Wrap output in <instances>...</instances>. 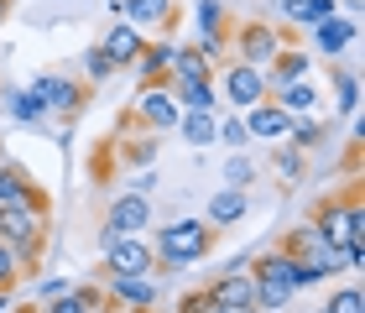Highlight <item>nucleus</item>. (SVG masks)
I'll return each instance as SVG.
<instances>
[{"label":"nucleus","instance_id":"nucleus-5","mask_svg":"<svg viewBox=\"0 0 365 313\" xmlns=\"http://www.w3.org/2000/svg\"><path fill=\"white\" fill-rule=\"evenodd\" d=\"M287 42H292V31H277L272 21H240V26H230L235 63H251V68H267Z\"/></svg>","mask_w":365,"mask_h":313},{"label":"nucleus","instance_id":"nucleus-1","mask_svg":"<svg viewBox=\"0 0 365 313\" xmlns=\"http://www.w3.org/2000/svg\"><path fill=\"white\" fill-rule=\"evenodd\" d=\"M313 230H319L324 240H334L350 251V261L360 267L365 261V204H360V193H344V199H324L319 209H313Z\"/></svg>","mask_w":365,"mask_h":313},{"label":"nucleus","instance_id":"nucleus-2","mask_svg":"<svg viewBox=\"0 0 365 313\" xmlns=\"http://www.w3.org/2000/svg\"><path fill=\"white\" fill-rule=\"evenodd\" d=\"M245 272H251V282H256V308L261 313H282L292 303V292H297V261H287L272 245V251H261L256 261H245Z\"/></svg>","mask_w":365,"mask_h":313},{"label":"nucleus","instance_id":"nucleus-10","mask_svg":"<svg viewBox=\"0 0 365 313\" xmlns=\"http://www.w3.org/2000/svg\"><path fill=\"white\" fill-rule=\"evenodd\" d=\"M204 298H209V303H220V308H235V313H261V308H256V282H251V272H245V267L225 272V277H214Z\"/></svg>","mask_w":365,"mask_h":313},{"label":"nucleus","instance_id":"nucleus-42","mask_svg":"<svg viewBox=\"0 0 365 313\" xmlns=\"http://www.w3.org/2000/svg\"><path fill=\"white\" fill-rule=\"evenodd\" d=\"M16 313H42V308H16Z\"/></svg>","mask_w":365,"mask_h":313},{"label":"nucleus","instance_id":"nucleus-32","mask_svg":"<svg viewBox=\"0 0 365 313\" xmlns=\"http://www.w3.org/2000/svg\"><path fill=\"white\" fill-rule=\"evenodd\" d=\"M11 115H16V120H42V100H37V94H31V89H21V94H11Z\"/></svg>","mask_w":365,"mask_h":313},{"label":"nucleus","instance_id":"nucleus-43","mask_svg":"<svg viewBox=\"0 0 365 313\" xmlns=\"http://www.w3.org/2000/svg\"><path fill=\"white\" fill-rule=\"evenodd\" d=\"M319 313H324V308H319Z\"/></svg>","mask_w":365,"mask_h":313},{"label":"nucleus","instance_id":"nucleus-41","mask_svg":"<svg viewBox=\"0 0 365 313\" xmlns=\"http://www.w3.org/2000/svg\"><path fill=\"white\" fill-rule=\"evenodd\" d=\"M110 313H136V308H110Z\"/></svg>","mask_w":365,"mask_h":313},{"label":"nucleus","instance_id":"nucleus-36","mask_svg":"<svg viewBox=\"0 0 365 313\" xmlns=\"http://www.w3.org/2000/svg\"><path fill=\"white\" fill-rule=\"evenodd\" d=\"M63 292H73L68 277H47V282L37 287V303H53V298H63Z\"/></svg>","mask_w":365,"mask_h":313},{"label":"nucleus","instance_id":"nucleus-24","mask_svg":"<svg viewBox=\"0 0 365 313\" xmlns=\"http://www.w3.org/2000/svg\"><path fill=\"white\" fill-rule=\"evenodd\" d=\"M282 16H287V26H313L334 16V0H282Z\"/></svg>","mask_w":365,"mask_h":313},{"label":"nucleus","instance_id":"nucleus-14","mask_svg":"<svg viewBox=\"0 0 365 313\" xmlns=\"http://www.w3.org/2000/svg\"><path fill=\"white\" fill-rule=\"evenodd\" d=\"M141 47H146V31H136L130 21H115L105 37H99V53H105L115 68H130V63L141 58Z\"/></svg>","mask_w":365,"mask_h":313},{"label":"nucleus","instance_id":"nucleus-20","mask_svg":"<svg viewBox=\"0 0 365 313\" xmlns=\"http://www.w3.org/2000/svg\"><path fill=\"white\" fill-rule=\"evenodd\" d=\"M245 209H251V199H245V188H220V193L209 199V225H214V230H225V225L245 220Z\"/></svg>","mask_w":365,"mask_h":313},{"label":"nucleus","instance_id":"nucleus-25","mask_svg":"<svg viewBox=\"0 0 365 313\" xmlns=\"http://www.w3.org/2000/svg\"><path fill=\"white\" fill-rule=\"evenodd\" d=\"M99 303H105V292H99V287H73V292H63V298L42 303V313H89Z\"/></svg>","mask_w":365,"mask_h":313},{"label":"nucleus","instance_id":"nucleus-29","mask_svg":"<svg viewBox=\"0 0 365 313\" xmlns=\"http://www.w3.org/2000/svg\"><path fill=\"white\" fill-rule=\"evenodd\" d=\"M324 313H365L360 287H334V292H329V303H324Z\"/></svg>","mask_w":365,"mask_h":313},{"label":"nucleus","instance_id":"nucleus-27","mask_svg":"<svg viewBox=\"0 0 365 313\" xmlns=\"http://www.w3.org/2000/svg\"><path fill=\"white\" fill-rule=\"evenodd\" d=\"M198 37H214V42L230 47V21H225L220 0H204V6H198Z\"/></svg>","mask_w":365,"mask_h":313},{"label":"nucleus","instance_id":"nucleus-35","mask_svg":"<svg viewBox=\"0 0 365 313\" xmlns=\"http://www.w3.org/2000/svg\"><path fill=\"white\" fill-rule=\"evenodd\" d=\"M225 178H230V188H251L256 162H251V157H230V162H225Z\"/></svg>","mask_w":365,"mask_h":313},{"label":"nucleus","instance_id":"nucleus-19","mask_svg":"<svg viewBox=\"0 0 365 313\" xmlns=\"http://www.w3.org/2000/svg\"><path fill=\"white\" fill-rule=\"evenodd\" d=\"M355 42V21H339V16H324V21H313V53L334 58L344 47Z\"/></svg>","mask_w":365,"mask_h":313},{"label":"nucleus","instance_id":"nucleus-31","mask_svg":"<svg viewBox=\"0 0 365 313\" xmlns=\"http://www.w3.org/2000/svg\"><path fill=\"white\" fill-rule=\"evenodd\" d=\"M26 277V267L11 256V245H0V292H16V282Z\"/></svg>","mask_w":365,"mask_h":313},{"label":"nucleus","instance_id":"nucleus-39","mask_svg":"<svg viewBox=\"0 0 365 313\" xmlns=\"http://www.w3.org/2000/svg\"><path fill=\"white\" fill-rule=\"evenodd\" d=\"M6 16H11V0H0V26H6Z\"/></svg>","mask_w":365,"mask_h":313},{"label":"nucleus","instance_id":"nucleus-23","mask_svg":"<svg viewBox=\"0 0 365 313\" xmlns=\"http://www.w3.org/2000/svg\"><path fill=\"white\" fill-rule=\"evenodd\" d=\"M272 100H277L282 110H287V115H308L313 105H319V89H313L308 78H297V84H282V89L272 94Z\"/></svg>","mask_w":365,"mask_h":313},{"label":"nucleus","instance_id":"nucleus-34","mask_svg":"<svg viewBox=\"0 0 365 313\" xmlns=\"http://www.w3.org/2000/svg\"><path fill=\"white\" fill-rule=\"evenodd\" d=\"M339 110H344V115H355V110H360V78H355V68H344V73H339Z\"/></svg>","mask_w":365,"mask_h":313},{"label":"nucleus","instance_id":"nucleus-15","mask_svg":"<svg viewBox=\"0 0 365 313\" xmlns=\"http://www.w3.org/2000/svg\"><path fill=\"white\" fill-rule=\"evenodd\" d=\"M136 115H141V125L152 130H178V120H182V110H178V100L168 89H141V100H136Z\"/></svg>","mask_w":365,"mask_h":313},{"label":"nucleus","instance_id":"nucleus-30","mask_svg":"<svg viewBox=\"0 0 365 313\" xmlns=\"http://www.w3.org/2000/svg\"><path fill=\"white\" fill-rule=\"evenodd\" d=\"M115 73H120V68H115L99 47H89V53H84V78H89V84H105V78H115Z\"/></svg>","mask_w":365,"mask_h":313},{"label":"nucleus","instance_id":"nucleus-9","mask_svg":"<svg viewBox=\"0 0 365 313\" xmlns=\"http://www.w3.org/2000/svg\"><path fill=\"white\" fill-rule=\"evenodd\" d=\"M220 84H225V94H230V105H240V110H251V105H261V100H272V89H267V68H251V63H225Z\"/></svg>","mask_w":365,"mask_h":313},{"label":"nucleus","instance_id":"nucleus-40","mask_svg":"<svg viewBox=\"0 0 365 313\" xmlns=\"http://www.w3.org/2000/svg\"><path fill=\"white\" fill-rule=\"evenodd\" d=\"M0 313H11V292H0Z\"/></svg>","mask_w":365,"mask_h":313},{"label":"nucleus","instance_id":"nucleus-18","mask_svg":"<svg viewBox=\"0 0 365 313\" xmlns=\"http://www.w3.org/2000/svg\"><path fill=\"white\" fill-rule=\"evenodd\" d=\"M267 68H272V73H267V89L277 94L282 84H297V78H308V68H313V58L303 53V47H292V42H287V47H282V53H277V58L267 63Z\"/></svg>","mask_w":365,"mask_h":313},{"label":"nucleus","instance_id":"nucleus-28","mask_svg":"<svg viewBox=\"0 0 365 313\" xmlns=\"http://www.w3.org/2000/svg\"><path fill=\"white\" fill-rule=\"evenodd\" d=\"M319 136H324V125H319V120H308V115H292V125H287V141H292V152L313 146Z\"/></svg>","mask_w":365,"mask_h":313},{"label":"nucleus","instance_id":"nucleus-11","mask_svg":"<svg viewBox=\"0 0 365 313\" xmlns=\"http://www.w3.org/2000/svg\"><path fill=\"white\" fill-rule=\"evenodd\" d=\"M146 225H152V199H141V193L110 199V209H105V230L110 235H141Z\"/></svg>","mask_w":365,"mask_h":313},{"label":"nucleus","instance_id":"nucleus-16","mask_svg":"<svg viewBox=\"0 0 365 313\" xmlns=\"http://www.w3.org/2000/svg\"><path fill=\"white\" fill-rule=\"evenodd\" d=\"M115 16H125L136 31H162L173 26V0H115Z\"/></svg>","mask_w":365,"mask_h":313},{"label":"nucleus","instance_id":"nucleus-13","mask_svg":"<svg viewBox=\"0 0 365 313\" xmlns=\"http://www.w3.org/2000/svg\"><path fill=\"white\" fill-rule=\"evenodd\" d=\"M173 58H178V42H146L141 47V58L130 63L136 68V78H141V89H168V68H173Z\"/></svg>","mask_w":365,"mask_h":313},{"label":"nucleus","instance_id":"nucleus-12","mask_svg":"<svg viewBox=\"0 0 365 313\" xmlns=\"http://www.w3.org/2000/svg\"><path fill=\"white\" fill-rule=\"evenodd\" d=\"M31 94L42 100L47 115H73V110H84V89H78V78H63V73H47L31 84Z\"/></svg>","mask_w":365,"mask_h":313},{"label":"nucleus","instance_id":"nucleus-21","mask_svg":"<svg viewBox=\"0 0 365 313\" xmlns=\"http://www.w3.org/2000/svg\"><path fill=\"white\" fill-rule=\"evenodd\" d=\"M168 94L178 100V110H214V78H173Z\"/></svg>","mask_w":365,"mask_h":313},{"label":"nucleus","instance_id":"nucleus-7","mask_svg":"<svg viewBox=\"0 0 365 313\" xmlns=\"http://www.w3.org/2000/svg\"><path fill=\"white\" fill-rule=\"evenodd\" d=\"M99 292H105L110 308H136V313H157V303H162V287L152 277H105Z\"/></svg>","mask_w":365,"mask_h":313},{"label":"nucleus","instance_id":"nucleus-3","mask_svg":"<svg viewBox=\"0 0 365 313\" xmlns=\"http://www.w3.org/2000/svg\"><path fill=\"white\" fill-rule=\"evenodd\" d=\"M209 251H214V225H204V220H178V225H162V240L152 245L157 267H168V272L193 267V261H204Z\"/></svg>","mask_w":365,"mask_h":313},{"label":"nucleus","instance_id":"nucleus-17","mask_svg":"<svg viewBox=\"0 0 365 313\" xmlns=\"http://www.w3.org/2000/svg\"><path fill=\"white\" fill-rule=\"evenodd\" d=\"M287 125H292V115L282 110L277 100H261L245 110V130H251L256 141H277V136H287Z\"/></svg>","mask_w":365,"mask_h":313},{"label":"nucleus","instance_id":"nucleus-6","mask_svg":"<svg viewBox=\"0 0 365 313\" xmlns=\"http://www.w3.org/2000/svg\"><path fill=\"white\" fill-rule=\"evenodd\" d=\"M157 256L141 235H110L105 230V277H152Z\"/></svg>","mask_w":365,"mask_h":313},{"label":"nucleus","instance_id":"nucleus-4","mask_svg":"<svg viewBox=\"0 0 365 313\" xmlns=\"http://www.w3.org/2000/svg\"><path fill=\"white\" fill-rule=\"evenodd\" d=\"M0 245H11V256L31 272L42 261V245H47V214L42 209H6L0 204Z\"/></svg>","mask_w":365,"mask_h":313},{"label":"nucleus","instance_id":"nucleus-26","mask_svg":"<svg viewBox=\"0 0 365 313\" xmlns=\"http://www.w3.org/2000/svg\"><path fill=\"white\" fill-rule=\"evenodd\" d=\"M178 130H182V141H188V146H209L214 141V110H182Z\"/></svg>","mask_w":365,"mask_h":313},{"label":"nucleus","instance_id":"nucleus-22","mask_svg":"<svg viewBox=\"0 0 365 313\" xmlns=\"http://www.w3.org/2000/svg\"><path fill=\"white\" fill-rule=\"evenodd\" d=\"M173 78H214V63L188 42V47H178V58H173V68H168V84H173Z\"/></svg>","mask_w":365,"mask_h":313},{"label":"nucleus","instance_id":"nucleus-38","mask_svg":"<svg viewBox=\"0 0 365 313\" xmlns=\"http://www.w3.org/2000/svg\"><path fill=\"white\" fill-rule=\"evenodd\" d=\"M198 313H235V308H220V303H209V298H204V308H198Z\"/></svg>","mask_w":365,"mask_h":313},{"label":"nucleus","instance_id":"nucleus-37","mask_svg":"<svg viewBox=\"0 0 365 313\" xmlns=\"http://www.w3.org/2000/svg\"><path fill=\"white\" fill-rule=\"evenodd\" d=\"M297 173H303V152H292V146H287V152L277 157V178H297Z\"/></svg>","mask_w":365,"mask_h":313},{"label":"nucleus","instance_id":"nucleus-8","mask_svg":"<svg viewBox=\"0 0 365 313\" xmlns=\"http://www.w3.org/2000/svg\"><path fill=\"white\" fill-rule=\"evenodd\" d=\"M0 204L6 209H42L47 214V188L16 162H0Z\"/></svg>","mask_w":365,"mask_h":313},{"label":"nucleus","instance_id":"nucleus-33","mask_svg":"<svg viewBox=\"0 0 365 313\" xmlns=\"http://www.w3.org/2000/svg\"><path fill=\"white\" fill-rule=\"evenodd\" d=\"M214 136H220L225 146H245V141H251V130H245V115H230V120H220V125H214Z\"/></svg>","mask_w":365,"mask_h":313}]
</instances>
